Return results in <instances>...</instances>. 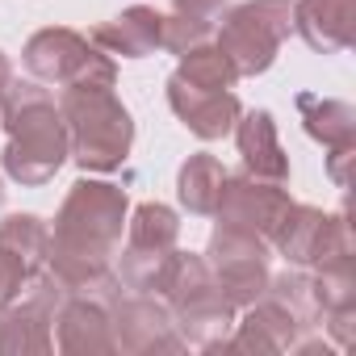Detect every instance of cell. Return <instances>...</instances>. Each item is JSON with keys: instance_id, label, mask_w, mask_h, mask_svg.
Listing matches in <instances>:
<instances>
[{"instance_id": "obj_26", "label": "cell", "mask_w": 356, "mask_h": 356, "mask_svg": "<svg viewBox=\"0 0 356 356\" xmlns=\"http://www.w3.org/2000/svg\"><path fill=\"white\" fill-rule=\"evenodd\" d=\"M172 13H181V17H189V22L214 26V22L227 13V0H172Z\"/></svg>"}, {"instance_id": "obj_22", "label": "cell", "mask_w": 356, "mask_h": 356, "mask_svg": "<svg viewBox=\"0 0 356 356\" xmlns=\"http://www.w3.org/2000/svg\"><path fill=\"white\" fill-rule=\"evenodd\" d=\"M0 248H9L13 256L26 260V268H42L51 256V231L34 214H9L0 222Z\"/></svg>"}, {"instance_id": "obj_23", "label": "cell", "mask_w": 356, "mask_h": 356, "mask_svg": "<svg viewBox=\"0 0 356 356\" xmlns=\"http://www.w3.org/2000/svg\"><path fill=\"white\" fill-rule=\"evenodd\" d=\"M268 298H277L285 310H293L306 327L318 323V306H314V285H310V273H281V277H268Z\"/></svg>"}, {"instance_id": "obj_13", "label": "cell", "mask_w": 356, "mask_h": 356, "mask_svg": "<svg viewBox=\"0 0 356 356\" xmlns=\"http://www.w3.org/2000/svg\"><path fill=\"white\" fill-rule=\"evenodd\" d=\"M168 105H172L176 118H181L197 138H206V143L231 134L235 122H239V113H243V105H239V97L231 88L227 92H202V88L181 84L176 76L168 80Z\"/></svg>"}, {"instance_id": "obj_1", "label": "cell", "mask_w": 356, "mask_h": 356, "mask_svg": "<svg viewBox=\"0 0 356 356\" xmlns=\"http://www.w3.org/2000/svg\"><path fill=\"white\" fill-rule=\"evenodd\" d=\"M0 126L9 134L0 163L17 185L38 189L55 181V172L67 159V126L51 92L34 80H9V88L0 92Z\"/></svg>"}, {"instance_id": "obj_20", "label": "cell", "mask_w": 356, "mask_h": 356, "mask_svg": "<svg viewBox=\"0 0 356 356\" xmlns=\"http://www.w3.org/2000/svg\"><path fill=\"white\" fill-rule=\"evenodd\" d=\"M172 76L181 80V84H189V88H202V92H227V88H235V80H239L235 63L222 55L218 42H197V47H189V51L181 55V67H176Z\"/></svg>"}, {"instance_id": "obj_29", "label": "cell", "mask_w": 356, "mask_h": 356, "mask_svg": "<svg viewBox=\"0 0 356 356\" xmlns=\"http://www.w3.org/2000/svg\"><path fill=\"white\" fill-rule=\"evenodd\" d=\"M0 206H5V185H0Z\"/></svg>"}, {"instance_id": "obj_5", "label": "cell", "mask_w": 356, "mask_h": 356, "mask_svg": "<svg viewBox=\"0 0 356 356\" xmlns=\"http://www.w3.org/2000/svg\"><path fill=\"white\" fill-rule=\"evenodd\" d=\"M293 30V0H243L222 13L218 47L239 76H264Z\"/></svg>"}, {"instance_id": "obj_6", "label": "cell", "mask_w": 356, "mask_h": 356, "mask_svg": "<svg viewBox=\"0 0 356 356\" xmlns=\"http://www.w3.org/2000/svg\"><path fill=\"white\" fill-rule=\"evenodd\" d=\"M67 302V289L55 281V273L30 268L22 293L0 310V356H47L55 348L51 323L59 306Z\"/></svg>"}, {"instance_id": "obj_24", "label": "cell", "mask_w": 356, "mask_h": 356, "mask_svg": "<svg viewBox=\"0 0 356 356\" xmlns=\"http://www.w3.org/2000/svg\"><path fill=\"white\" fill-rule=\"evenodd\" d=\"M206 38H210V26L206 22H189L181 13L163 17V51H172V55H185L189 47H197Z\"/></svg>"}, {"instance_id": "obj_27", "label": "cell", "mask_w": 356, "mask_h": 356, "mask_svg": "<svg viewBox=\"0 0 356 356\" xmlns=\"http://www.w3.org/2000/svg\"><path fill=\"white\" fill-rule=\"evenodd\" d=\"M356 151V147H352ZM352 151H331V163H327V172H331V181L339 185V189H348V163L356 159Z\"/></svg>"}, {"instance_id": "obj_11", "label": "cell", "mask_w": 356, "mask_h": 356, "mask_svg": "<svg viewBox=\"0 0 356 356\" xmlns=\"http://www.w3.org/2000/svg\"><path fill=\"white\" fill-rule=\"evenodd\" d=\"M289 206L293 202H289V193L277 181H260V176H252V172H239V176L227 172V185H222L214 218L222 227H239V231H252V235L268 239Z\"/></svg>"}, {"instance_id": "obj_17", "label": "cell", "mask_w": 356, "mask_h": 356, "mask_svg": "<svg viewBox=\"0 0 356 356\" xmlns=\"http://www.w3.org/2000/svg\"><path fill=\"white\" fill-rule=\"evenodd\" d=\"M97 51L105 55H122V59H147L163 47V13H155L151 5H134L122 17L105 22L92 30L88 38Z\"/></svg>"}, {"instance_id": "obj_10", "label": "cell", "mask_w": 356, "mask_h": 356, "mask_svg": "<svg viewBox=\"0 0 356 356\" xmlns=\"http://www.w3.org/2000/svg\"><path fill=\"white\" fill-rule=\"evenodd\" d=\"M109 331L113 343L130 356H151V352H181L185 339L172 323V310L155 293H134V298H113L109 302Z\"/></svg>"}, {"instance_id": "obj_15", "label": "cell", "mask_w": 356, "mask_h": 356, "mask_svg": "<svg viewBox=\"0 0 356 356\" xmlns=\"http://www.w3.org/2000/svg\"><path fill=\"white\" fill-rule=\"evenodd\" d=\"M55 343L67 356H105L118 352L109 331V306L97 298H67L55 314Z\"/></svg>"}, {"instance_id": "obj_8", "label": "cell", "mask_w": 356, "mask_h": 356, "mask_svg": "<svg viewBox=\"0 0 356 356\" xmlns=\"http://www.w3.org/2000/svg\"><path fill=\"white\" fill-rule=\"evenodd\" d=\"M268 243L298 268H323L335 260H352L356 243H352V227H348V210L339 214H323L314 206H289L285 218L277 222V231L268 235Z\"/></svg>"}, {"instance_id": "obj_19", "label": "cell", "mask_w": 356, "mask_h": 356, "mask_svg": "<svg viewBox=\"0 0 356 356\" xmlns=\"http://www.w3.org/2000/svg\"><path fill=\"white\" fill-rule=\"evenodd\" d=\"M222 185H227V168L214 155H189L181 163V176H176V197H181V206L189 214L210 218L218 210Z\"/></svg>"}, {"instance_id": "obj_3", "label": "cell", "mask_w": 356, "mask_h": 356, "mask_svg": "<svg viewBox=\"0 0 356 356\" xmlns=\"http://www.w3.org/2000/svg\"><path fill=\"white\" fill-rule=\"evenodd\" d=\"M172 310V323L181 331L185 348H202V352H214L227 343L231 327H235V306L231 298L222 293V285L214 281L206 256H193V252H176V264H172V277L159 293Z\"/></svg>"}, {"instance_id": "obj_28", "label": "cell", "mask_w": 356, "mask_h": 356, "mask_svg": "<svg viewBox=\"0 0 356 356\" xmlns=\"http://www.w3.org/2000/svg\"><path fill=\"white\" fill-rule=\"evenodd\" d=\"M9 80H13V67H9V55H5V51H0V92H5V88H9Z\"/></svg>"}, {"instance_id": "obj_12", "label": "cell", "mask_w": 356, "mask_h": 356, "mask_svg": "<svg viewBox=\"0 0 356 356\" xmlns=\"http://www.w3.org/2000/svg\"><path fill=\"white\" fill-rule=\"evenodd\" d=\"M248 310V318L243 323H235L231 331L235 335H227V343L222 348H235V352H293L302 339H306V323L293 314V310H285L277 298H256L252 306H243Z\"/></svg>"}, {"instance_id": "obj_2", "label": "cell", "mask_w": 356, "mask_h": 356, "mask_svg": "<svg viewBox=\"0 0 356 356\" xmlns=\"http://www.w3.org/2000/svg\"><path fill=\"white\" fill-rule=\"evenodd\" d=\"M59 118L67 126V155L84 172H113L126 163L134 122L113 97V84H67L59 97Z\"/></svg>"}, {"instance_id": "obj_16", "label": "cell", "mask_w": 356, "mask_h": 356, "mask_svg": "<svg viewBox=\"0 0 356 356\" xmlns=\"http://www.w3.org/2000/svg\"><path fill=\"white\" fill-rule=\"evenodd\" d=\"M235 143H239V155H243V172L260 176V181H277V185L289 181V155L277 138V122H273L268 109L239 113Z\"/></svg>"}, {"instance_id": "obj_9", "label": "cell", "mask_w": 356, "mask_h": 356, "mask_svg": "<svg viewBox=\"0 0 356 356\" xmlns=\"http://www.w3.org/2000/svg\"><path fill=\"white\" fill-rule=\"evenodd\" d=\"M206 264L214 273V281L222 285V293L231 298L235 310L252 306L256 298H264L268 289V239L239 231V227H214L210 248H206Z\"/></svg>"}, {"instance_id": "obj_21", "label": "cell", "mask_w": 356, "mask_h": 356, "mask_svg": "<svg viewBox=\"0 0 356 356\" xmlns=\"http://www.w3.org/2000/svg\"><path fill=\"white\" fill-rule=\"evenodd\" d=\"M176 239H181V218H176V210H168L159 202L138 206L126 222V248L130 252H172Z\"/></svg>"}, {"instance_id": "obj_7", "label": "cell", "mask_w": 356, "mask_h": 356, "mask_svg": "<svg viewBox=\"0 0 356 356\" xmlns=\"http://www.w3.org/2000/svg\"><path fill=\"white\" fill-rule=\"evenodd\" d=\"M26 72L38 80V84H113L118 80V67H113V55L97 51L84 34L76 30H38L30 42H26Z\"/></svg>"}, {"instance_id": "obj_18", "label": "cell", "mask_w": 356, "mask_h": 356, "mask_svg": "<svg viewBox=\"0 0 356 356\" xmlns=\"http://www.w3.org/2000/svg\"><path fill=\"white\" fill-rule=\"evenodd\" d=\"M298 113L302 126L314 143H323L327 151H352L356 147V109L348 101H327V97H298Z\"/></svg>"}, {"instance_id": "obj_25", "label": "cell", "mask_w": 356, "mask_h": 356, "mask_svg": "<svg viewBox=\"0 0 356 356\" xmlns=\"http://www.w3.org/2000/svg\"><path fill=\"white\" fill-rule=\"evenodd\" d=\"M26 260L22 256H13L9 248H0V310H5L17 293H22V285H26Z\"/></svg>"}, {"instance_id": "obj_14", "label": "cell", "mask_w": 356, "mask_h": 356, "mask_svg": "<svg viewBox=\"0 0 356 356\" xmlns=\"http://www.w3.org/2000/svg\"><path fill=\"white\" fill-rule=\"evenodd\" d=\"M293 30L318 55H339L356 42V0H293Z\"/></svg>"}, {"instance_id": "obj_4", "label": "cell", "mask_w": 356, "mask_h": 356, "mask_svg": "<svg viewBox=\"0 0 356 356\" xmlns=\"http://www.w3.org/2000/svg\"><path fill=\"white\" fill-rule=\"evenodd\" d=\"M130 214L126 189L109 181H76L55 214V235L51 248L59 252H80V256H101L109 260L122 243V227Z\"/></svg>"}]
</instances>
